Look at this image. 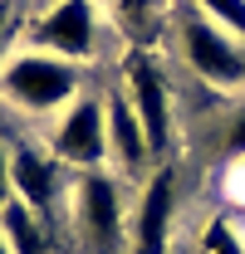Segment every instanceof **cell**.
I'll list each match as a JSON object with an SVG mask.
<instances>
[{"mask_svg": "<svg viewBox=\"0 0 245 254\" xmlns=\"http://www.w3.org/2000/svg\"><path fill=\"white\" fill-rule=\"evenodd\" d=\"M196 10H201L206 20H216L226 34L245 39V0H196Z\"/></svg>", "mask_w": 245, "mask_h": 254, "instance_id": "8fae6325", "label": "cell"}, {"mask_svg": "<svg viewBox=\"0 0 245 254\" xmlns=\"http://www.w3.org/2000/svg\"><path fill=\"white\" fill-rule=\"evenodd\" d=\"M0 254H10V245H5V235H0Z\"/></svg>", "mask_w": 245, "mask_h": 254, "instance_id": "2e32d148", "label": "cell"}, {"mask_svg": "<svg viewBox=\"0 0 245 254\" xmlns=\"http://www.w3.org/2000/svg\"><path fill=\"white\" fill-rule=\"evenodd\" d=\"M182 49H186V64L216 83V88H236L245 78V59H241V44L236 34H226L216 20H206L201 10L182 20Z\"/></svg>", "mask_w": 245, "mask_h": 254, "instance_id": "277c9868", "label": "cell"}, {"mask_svg": "<svg viewBox=\"0 0 245 254\" xmlns=\"http://www.w3.org/2000/svg\"><path fill=\"white\" fill-rule=\"evenodd\" d=\"M0 98L20 113H59L79 98V64L44 49H25L0 64Z\"/></svg>", "mask_w": 245, "mask_h": 254, "instance_id": "6da1fadb", "label": "cell"}, {"mask_svg": "<svg viewBox=\"0 0 245 254\" xmlns=\"http://www.w3.org/2000/svg\"><path fill=\"white\" fill-rule=\"evenodd\" d=\"M231 152H236V157H245V113L231 123Z\"/></svg>", "mask_w": 245, "mask_h": 254, "instance_id": "5bb4252c", "label": "cell"}, {"mask_svg": "<svg viewBox=\"0 0 245 254\" xmlns=\"http://www.w3.org/2000/svg\"><path fill=\"white\" fill-rule=\"evenodd\" d=\"M10 186H15V200H25L30 210H39L49 220L54 200H59V161L34 152V147H15L10 152Z\"/></svg>", "mask_w": 245, "mask_h": 254, "instance_id": "ba28073f", "label": "cell"}, {"mask_svg": "<svg viewBox=\"0 0 245 254\" xmlns=\"http://www.w3.org/2000/svg\"><path fill=\"white\" fill-rule=\"evenodd\" d=\"M127 103H132L142 132H147L152 152H167V142H172V103H167V83H162L152 59L127 64Z\"/></svg>", "mask_w": 245, "mask_h": 254, "instance_id": "52a82bcc", "label": "cell"}, {"mask_svg": "<svg viewBox=\"0 0 245 254\" xmlns=\"http://www.w3.org/2000/svg\"><path fill=\"white\" fill-rule=\"evenodd\" d=\"M15 195V186H10V147H5V137H0V205Z\"/></svg>", "mask_w": 245, "mask_h": 254, "instance_id": "4fadbf2b", "label": "cell"}, {"mask_svg": "<svg viewBox=\"0 0 245 254\" xmlns=\"http://www.w3.org/2000/svg\"><path fill=\"white\" fill-rule=\"evenodd\" d=\"M49 152L64 166H79V171H98V161L108 157V108L98 98H74L64 108L59 127L49 137Z\"/></svg>", "mask_w": 245, "mask_h": 254, "instance_id": "3957f363", "label": "cell"}, {"mask_svg": "<svg viewBox=\"0 0 245 254\" xmlns=\"http://www.w3.org/2000/svg\"><path fill=\"white\" fill-rule=\"evenodd\" d=\"M74 220L84 230L93 254H118L122 240H127V220H122V200L113 176L103 171H84L79 176V190H74Z\"/></svg>", "mask_w": 245, "mask_h": 254, "instance_id": "7a4b0ae2", "label": "cell"}, {"mask_svg": "<svg viewBox=\"0 0 245 254\" xmlns=\"http://www.w3.org/2000/svg\"><path fill=\"white\" fill-rule=\"evenodd\" d=\"M172 215H177V176L162 166V171L147 176V190L137 200V215L127 220L132 254H167V245H172Z\"/></svg>", "mask_w": 245, "mask_h": 254, "instance_id": "8992f818", "label": "cell"}, {"mask_svg": "<svg viewBox=\"0 0 245 254\" xmlns=\"http://www.w3.org/2000/svg\"><path fill=\"white\" fill-rule=\"evenodd\" d=\"M34 49H44V54H59V59L79 64L93 54V44H98V10H93V0H54L39 20H34Z\"/></svg>", "mask_w": 245, "mask_h": 254, "instance_id": "5b68a950", "label": "cell"}, {"mask_svg": "<svg viewBox=\"0 0 245 254\" xmlns=\"http://www.w3.org/2000/svg\"><path fill=\"white\" fill-rule=\"evenodd\" d=\"M5 30H10V5L0 0V49H5Z\"/></svg>", "mask_w": 245, "mask_h": 254, "instance_id": "9a60e30c", "label": "cell"}, {"mask_svg": "<svg viewBox=\"0 0 245 254\" xmlns=\"http://www.w3.org/2000/svg\"><path fill=\"white\" fill-rule=\"evenodd\" d=\"M0 235H5V245L10 254H49V225L39 210H30L25 200H5L0 205Z\"/></svg>", "mask_w": 245, "mask_h": 254, "instance_id": "30bf717a", "label": "cell"}, {"mask_svg": "<svg viewBox=\"0 0 245 254\" xmlns=\"http://www.w3.org/2000/svg\"><path fill=\"white\" fill-rule=\"evenodd\" d=\"M103 108H108V157H118L122 171H142L157 152H152V142H147V132H142V123H137L127 93H113Z\"/></svg>", "mask_w": 245, "mask_h": 254, "instance_id": "9c48e42d", "label": "cell"}, {"mask_svg": "<svg viewBox=\"0 0 245 254\" xmlns=\"http://www.w3.org/2000/svg\"><path fill=\"white\" fill-rule=\"evenodd\" d=\"M201 254H245V235L231 220H211L201 235Z\"/></svg>", "mask_w": 245, "mask_h": 254, "instance_id": "7c38bea8", "label": "cell"}]
</instances>
